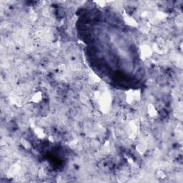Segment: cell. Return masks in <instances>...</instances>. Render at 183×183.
<instances>
[{"instance_id": "obj_1", "label": "cell", "mask_w": 183, "mask_h": 183, "mask_svg": "<svg viewBox=\"0 0 183 183\" xmlns=\"http://www.w3.org/2000/svg\"><path fill=\"white\" fill-rule=\"evenodd\" d=\"M136 150H137V152L140 155H143L146 152V147L144 144H142V143H139L138 144H137Z\"/></svg>"}, {"instance_id": "obj_5", "label": "cell", "mask_w": 183, "mask_h": 183, "mask_svg": "<svg viewBox=\"0 0 183 183\" xmlns=\"http://www.w3.org/2000/svg\"><path fill=\"white\" fill-rule=\"evenodd\" d=\"M35 131H36L35 133H36V134H37V136L38 137H39V138H44V137L45 136V133L40 128H37Z\"/></svg>"}, {"instance_id": "obj_6", "label": "cell", "mask_w": 183, "mask_h": 183, "mask_svg": "<svg viewBox=\"0 0 183 183\" xmlns=\"http://www.w3.org/2000/svg\"><path fill=\"white\" fill-rule=\"evenodd\" d=\"M156 176L157 177V178H160V179H164L166 177V175L165 173L162 171V170H159V171H157V173H156Z\"/></svg>"}, {"instance_id": "obj_3", "label": "cell", "mask_w": 183, "mask_h": 183, "mask_svg": "<svg viewBox=\"0 0 183 183\" xmlns=\"http://www.w3.org/2000/svg\"><path fill=\"white\" fill-rule=\"evenodd\" d=\"M148 112L151 117H155L157 115V111L155 110V108L152 105H150L148 106Z\"/></svg>"}, {"instance_id": "obj_2", "label": "cell", "mask_w": 183, "mask_h": 183, "mask_svg": "<svg viewBox=\"0 0 183 183\" xmlns=\"http://www.w3.org/2000/svg\"><path fill=\"white\" fill-rule=\"evenodd\" d=\"M41 99H42V94H41V92H37L34 94V96L32 97V101L33 102L37 103L41 100Z\"/></svg>"}, {"instance_id": "obj_7", "label": "cell", "mask_w": 183, "mask_h": 183, "mask_svg": "<svg viewBox=\"0 0 183 183\" xmlns=\"http://www.w3.org/2000/svg\"><path fill=\"white\" fill-rule=\"evenodd\" d=\"M38 175H39V176L41 177V178H43V177L46 175V172H45V170H44V168H41V169L39 170Z\"/></svg>"}, {"instance_id": "obj_4", "label": "cell", "mask_w": 183, "mask_h": 183, "mask_svg": "<svg viewBox=\"0 0 183 183\" xmlns=\"http://www.w3.org/2000/svg\"><path fill=\"white\" fill-rule=\"evenodd\" d=\"M21 143H22V145L23 146V147L25 149H29L31 147V144L29 143V142L28 140H26V139H22Z\"/></svg>"}]
</instances>
